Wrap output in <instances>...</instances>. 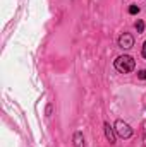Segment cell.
<instances>
[{
	"label": "cell",
	"instance_id": "obj_1",
	"mask_svg": "<svg viewBox=\"0 0 146 147\" xmlns=\"http://www.w3.org/2000/svg\"><path fill=\"white\" fill-rule=\"evenodd\" d=\"M115 69L120 74H129L134 70V60L129 55H122L115 60Z\"/></svg>",
	"mask_w": 146,
	"mask_h": 147
},
{
	"label": "cell",
	"instance_id": "obj_8",
	"mask_svg": "<svg viewBox=\"0 0 146 147\" xmlns=\"http://www.w3.org/2000/svg\"><path fill=\"white\" fill-rule=\"evenodd\" d=\"M138 77H139V79H146V70H139V72H138Z\"/></svg>",
	"mask_w": 146,
	"mask_h": 147
},
{
	"label": "cell",
	"instance_id": "obj_5",
	"mask_svg": "<svg viewBox=\"0 0 146 147\" xmlns=\"http://www.w3.org/2000/svg\"><path fill=\"white\" fill-rule=\"evenodd\" d=\"M74 147H84V139H83L81 132L74 134Z\"/></svg>",
	"mask_w": 146,
	"mask_h": 147
},
{
	"label": "cell",
	"instance_id": "obj_2",
	"mask_svg": "<svg viewBox=\"0 0 146 147\" xmlns=\"http://www.w3.org/2000/svg\"><path fill=\"white\" fill-rule=\"evenodd\" d=\"M113 128H115V132L119 134V137H122V139H129V137L132 135V128H131L126 121H122V120H117Z\"/></svg>",
	"mask_w": 146,
	"mask_h": 147
},
{
	"label": "cell",
	"instance_id": "obj_6",
	"mask_svg": "<svg viewBox=\"0 0 146 147\" xmlns=\"http://www.w3.org/2000/svg\"><path fill=\"white\" fill-rule=\"evenodd\" d=\"M136 29H138V33H143L145 31V22L143 21H138L136 22Z\"/></svg>",
	"mask_w": 146,
	"mask_h": 147
},
{
	"label": "cell",
	"instance_id": "obj_4",
	"mask_svg": "<svg viewBox=\"0 0 146 147\" xmlns=\"http://www.w3.org/2000/svg\"><path fill=\"white\" fill-rule=\"evenodd\" d=\"M113 130H115V128H112L110 123H105V137H107V140H108L110 144L115 142V134H113Z\"/></svg>",
	"mask_w": 146,
	"mask_h": 147
},
{
	"label": "cell",
	"instance_id": "obj_9",
	"mask_svg": "<svg viewBox=\"0 0 146 147\" xmlns=\"http://www.w3.org/2000/svg\"><path fill=\"white\" fill-rule=\"evenodd\" d=\"M143 57L146 58V41H145V45H143Z\"/></svg>",
	"mask_w": 146,
	"mask_h": 147
},
{
	"label": "cell",
	"instance_id": "obj_7",
	"mask_svg": "<svg viewBox=\"0 0 146 147\" xmlns=\"http://www.w3.org/2000/svg\"><path fill=\"white\" fill-rule=\"evenodd\" d=\"M138 12H139V7H136V5L129 7V14H138Z\"/></svg>",
	"mask_w": 146,
	"mask_h": 147
},
{
	"label": "cell",
	"instance_id": "obj_3",
	"mask_svg": "<svg viewBox=\"0 0 146 147\" xmlns=\"http://www.w3.org/2000/svg\"><path fill=\"white\" fill-rule=\"evenodd\" d=\"M119 46L124 48V50L132 48V46H134V38L131 36V34H127V33H124L122 36L119 38Z\"/></svg>",
	"mask_w": 146,
	"mask_h": 147
}]
</instances>
